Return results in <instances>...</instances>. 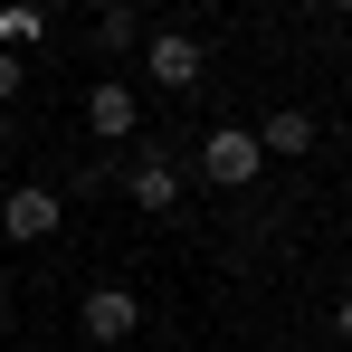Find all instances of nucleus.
<instances>
[{
  "label": "nucleus",
  "mask_w": 352,
  "mask_h": 352,
  "mask_svg": "<svg viewBox=\"0 0 352 352\" xmlns=\"http://www.w3.org/2000/svg\"><path fill=\"white\" fill-rule=\"evenodd\" d=\"M333 333H343V343H352V295H343V305H333Z\"/></svg>",
  "instance_id": "9b49d317"
},
{
  "label": "nucleus",
  "mask_w": 352,
  "mask_h": 352,
  "mask_svg": "<svg viewBox=\"0 0 352 352\" xmlns=\"http://www.w3.org/2000/svg\"><path fill=\"white\" fill-rule=\"evenodd\" d=\"M133 124H143L133 86H124V76H96V86H86V133H96V143H124Z\"/></svg>",
  "instance_id": "39448f33"
},
{
  "label": "nucleus",
  "mask_w": 352,
  "mask_h": 352,
  "mask_svg": "<svg viewBox=\"0 0 352 352\" xmlns=\"http://www.w3.org/2000/svg\"><path fill=\"white\" fill-rule=\"evenodd\" d=\"M124 190H133V210H153V219H162V210L181 200V162H172V153H133Z\"/></svg>",
  "instance_id": "0eeeda50"
},
{
  "label": "nucleus",
  "mask_w": 352,
  "mask_h": 352,
  "mask_svg": "<svg viewBox=\"0 0 352 352\" xmlns=\"http://www.w3.org/2000/svg\"><path fill=\"white\" fill-rule=\"evenodd\" d=\"M58 219H67V190H58V181H10V200H0V238L38 248V238H58Z\"/></svg>",
  "instance_id": "f03ea898"
},
{
  "label": "nucleus",
  "mask_w": 352,
  "mask_h": 352,
  "mask_svg": "<svg viewBox=\"0 0 352 352\" xmlns=\"http://www.w3.org/2000/svg\"><path fill=\"white\" fill-rule=\"evenodd\" d=\"M143 67H153V86H200V67H210V48H200V29H153L143 38Z\"/></svg>",
  "instance_id": "20e7f679"
},
{
  "label": "nucleus",
  "mask_w": 352,
  "mask_h": 352,
  "mask_svg": "<svg viewBox=\"0 0 352 352\" xmlns=\"http://www.w3.org/2000/svg\"><path fill=\"white\" fill-rule=\"evenodd\" d=\"M257 172H267V153H257L248 124H210V133H200V181H210V190H248Z\"/></svg>",
  "instance_id": "f257e3e1"
},
{
  "label": "nucleus",
  "mask_w": 352,
  "mask_h": 352,
  "mask_svg": "<svg viewBox=\"0 0 352 352\" xmlns=\"http://www.w3.org/2000/svg\"><path fill=\"white\" fill-rule=\"evenodd\" d=\"M0 48H10V58L48 48V10H38V0H0Z\"/></svg>",
  "instance_id": "6e6552de"
},
{
  "label": "nucleus",
  "mask_w": 352,
  "mask_h": 352,
  "mask_svg": "<svg viewBox=\"0 0 352 352\" xmlns=\"http://www.w3.org/2000/svg\"><path fill=\"white\" fill-rule=\"evenodd\" d=\"M248 133H257V153H267V162H305L324 124L305 115V105H276V115H267V124H248Z\"/></svg>",
  "instance_id": "423d86ee"
},
{
  "label": "nucleus",
  "mask_w": 352,
  "mask_h": 352,
  "mask_svg": "<svg viewBox=\"0 0 352 352\" xmlns=\"http://www.w3.org/2000/svg\"><path fill=\"white\" fill-rule=\"evenodd\" d=\"M76 333H86V343H133V333H143V295L115 286V276H105V286H86V305H76Z\"/></svg>",
  "instance_id": "7ed1b4c3"
},
{
  "label": "nucleus",
  "mask_w": 352,
  "mask_h": 352,
  "mask_svg": "<svg viewBox=\"0 0 352 352\" xmlns=\"http://www.w3.org/2000/svg\"><path fill=\"white\" fill-rule=\"evenodd\" d=\"M133 38H143V19H133V10H105V19H96V48H105V58H124V48H133Z\"/></svg>",
  "instance_id": "1a4fd4ad"
},
{
  "label": "nucleus",
  "mask_w": 352,
  "mask_h": 352,
  "mask_svg": "<svg viewBox=\"0 0 352 352\" xmlns=\"http://www.w3.org/2000/svg\"><path fill=\"white\" fill-rule=\"evenodd\" d=\"M10 96H19V58L0 48V105H10Z\"/></svg>",
  "instance_id": "9d476101"
}]
</instances>
